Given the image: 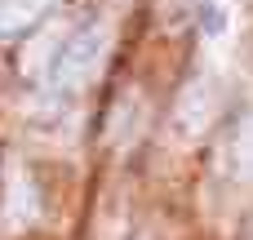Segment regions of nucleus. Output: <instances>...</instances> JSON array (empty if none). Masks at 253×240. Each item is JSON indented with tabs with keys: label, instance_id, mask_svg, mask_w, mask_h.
<instances>
[{
	"label": "nucleus",
	"instance_id": "1",
	"mask_svg": "<svg viewBox=\"0 0 253 240\" xmlns=\"http://www.w3.org/2000/svg\"><path fill=\"white\" fill-rule=\"evenodd\" d=\"M107 53H111V27H107V22H93V27H84L80 36H71V40L62 45V53H58V62H53L58 89H84V85L102 71Z\"/></svg>",
	"mask_w": 253,
	"mask_h": 240
},
{
	"label": "nucleus",
	"instance_id": "2",
	"mask_svg": "<svg viewBox=\"0 0 253 240\" xmlns=\"http://www.w3.org/2000/svg\"><path fill=\"white\" fill-rule=\"evenodd\" d=\"M4 187H9V196H4V205H9V223L13 227H27V223H36V214H40V196H36V183L18 169V165H9V174H4Z\"/></svg>",
	"mask_w": 253,
	"mask_h": 240
},
{
	"label": "nucleus",
	"instance_id": "3",
	"mask_svg": "<svg viewBox=\"0 0 253 240\" xmlns=\"http://www.w3.org/2000/svg\"><path fill=\"white\" fill-rule=\"evenodd\" d=\"M142 94H125L120 102H116V116H111V143H129V138H138V129H142Z\"/></svg>",
	"mask_w": 253,
	"mask_h": 240
},
{
	"label": "nucleus",
	"instance_id": "4",
	"mask_svg": "<svg viewBox=\"0 0 253 240\" xmlns=\"http://www.w3.org/2000/svg\"><path fill=\"white\" fill-rule=\"evenodd\" d=\"M44 9H49V0H0V36L27 31Z\"/></svg>",
	"mask_w": 253,
	"mask_h": 240
},
{
	"label": "nucleus",
	"instance_id": "5",
	"mask_svg": "<svg viewBox=\"0 0 253 240\" xmlns=\"http://www.w3.org/2000/svg\"><path fill=\"white\" fill-rule=\"evenodd\" d=\"M58 53H62L58 31H44V36H36V40L22 49V71H27V76H40L49 62H58Z\"/></svg>",
	"mask_w": 253,
	"mask_h": 240
},
{
	"label": "nucleus",
	"instance_id": "6",
	"mask_svg": "<svg viewBox=\"0 0 253 240\" xmlns=\"http://www.w3.org/2000/svg\"><path fill=\"white\" fill-rule=\"evenodd\" d=\"M178 116H182V129H187V134H200V129L209 125V116H213V98H209V94L200 98V85H196V89H187Z\"/></svg>",
	"mask_w": 253,
	"mask_h": 240
},
{
	"label": "nucleus",
	"instance_id": "7",
	"mask_svg": "<svg viewBox=\"0 0 253 240\" xmlns=\"http://www.w3.org/2000/svg\"><path fill=\"white\" fill-rule=\"evenodd\" d=\"M236 165H240L245 178H253V116L240 125V134H236Z\"/></svg>",
	"mask_w": 253,
	"mask_h": 240
}]
</instances>
